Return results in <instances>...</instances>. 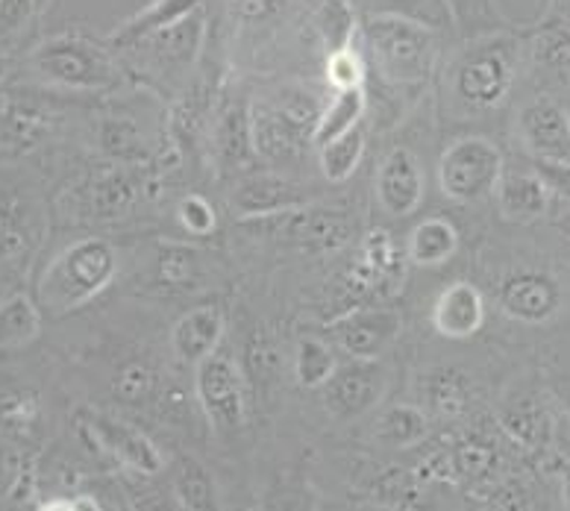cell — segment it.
Wrapping results in <instances>:
<instances>
[{"label": "cell", "instance_id": "6da1fadb", "mask_svg": "<svg viewBox=\"0 0 570 511\" xmlns=\"http://www.w3.org/2000/svg\"><path fill=\"white\" fill-rule=\"evenodd\" d=\"M527 41L530 30L512 27L464 39L444 71L450 100L464 115H485L509 104L518 80L527 77Z\"/></svg>", "mask_w": 570, "mask_h": 511}, {"label": "cell", "instance_id": "7a4b0ae2", "mask_svg": "<svg viewBox=\"0 0 570 511\" xmlns=\"http://www.w3.org/2000/svg\"><path fill=\"white\" fill-rule=\"evenodd\" d=\"M362 36L380 77L392 86H421L435 73L444 36L397 16H362Z\"/></svg>", "mask_w": 570, "mask_h": 511}, {"label": "cell", "instance_id": "3957f363", "mask_svg": "<svg viewBox=\"0 0 570 511\" xmlns=\"http://www.w3.org/2000/svg\"><path fill=\"white\" fill-rule=\"evenodd\" d=\"M118 276V253L107 238H80L53 256L39 279V306L68 315L104 294Z\"/></svg>", "mask_w": 570, "mask_h": 511}, {"label": "cell", "instance_id": "277c9868", "mask_svg": "<svg viewBox=\"0 0 570 511\" xmlns=\"http://www.w3.org/2000/svg\"><path fill=\"white\" fill-rule=\"evenodd\" d=\"M36 80L53 89L104 91L118 82V66L98 41L80 33L50 36L27 59Z\"/></svg>", "mask_w": 570, "mask_h": 511}, {"label": "cell", "instance_id": "5b68a950", "mask_svg": "<svg viewBox=\"0 0 570 511\" xmlns=\"http://www.w3.org/2000/svg\"><path fill=\"white\" fill-rule=\"evenodd\" d=\"M505 156L491 138L462 136L444 147L439 159V188L453 204H476L494 195Z\"/></svg>", "mask_w": 570, "mask_h": 511}, {"label": "cell", "instance_id": "8992f818", "mask_svg": "<svg viewBox=\"0 0 570 511\" xmlns=\"http://www.w3.org/2000/svg\"><path fill=\"white\" fill-rule=\"evenodd\" d=\"M514 136L530 163H570V112L559 95L535 91L514 112Z\"/></svg>", "mask_w": 570, "mask_h": 511}, {"label": "cell", "instance_id": "52a82bcc", "mask_svg": "<svg viewBox=\"0 0 570 511\" xmlns=\"http://www.w3.org/2000/svg\"><path fill=\"white\" fill-rule=\"evenodd\" d=\"M498 306L514 324L547 326L562 317L568 292L550 268H514L500 279Z\"/></svg>", "mask_w": 570, "mask_h": 511}, {"label": "cell", "instance_id": "ba28073f", "mask_svg": "<svg viewBox=\"0 0 570 511\" xmlns=\"http://www.w3.org/2000/svg\"><path fill=\"white\" fill-rule=\"evenodd\" d=\"M195 391L206 421L218 432H236L247 421V385L238 365L227 353L215 350L213 356L195 365Z\"/></svg>", "mask_w": 570, "mask_h": 511}, {"label": "cell", "instance_id": "9c48e42d", "mask_svg": "<svg viewBox=\"0 0 570 511\" xmlns=\"http://www.w3.org/2000/svg\"><path fill=\"white\" fill-rule=\"evenodd\" d=\"M550 400L535 394V391H521V394H512L509 400H503L498 412H494L500 432L521 453L532 455V459L550 455L556 446V432H559L556 426L559 423H556Z\"/></svg>", "mask_w": 570, "mask_h": 511}, {"label": "cell", "instance_id": "30bf717a", "mask_svg": "<svg viewBox=\"0 0 570 511\" xmlns=\"http://www.w3.org/2000/svg\"><path fill=\"white\" fill-rule=\"evenodd\" d=\"M400 330H403V321L397 312L383 306L347 308L326 326L335 347L351 358H367V362L383 356L397 341Z\"/></svg>", "mask_w": 570, "mask_h": 511}, {"label": "cell", "instance_id": "8fae6325", "mask_svg": "<svg viewBox=\"0 0 570 511\" xmlns=\"http://www.w3.org/2000/svg\"><path fill=\"white\" fill-rule=\"evenodd\" d=\"M403 265H406V256L397 250L392 233L367 229L365 236L358 238L351 268H347V292L356 294L358 301L376 297L385 288L403 283Z\"/></svg>", "mask_w": 570, "mask_h": 511}, {"label": "cell", "instance_id": "7c38bea8", "mask_svg": "<svg viewBox=\"0 0 570 511\" xmlns=\"http://www.w3.org/2000/svg\"><path fill=\"white\" fill-rule=\"evenodd\" d=\"M494 204L505 224L532 227L553 212L556 195L535 163L505 165L494 186Z\"/></svg>", "mask_w": 570, "mask_h": 511}, {"label": "cell", "instance_id": "4fadbf2b", "mask_svg": "<svg viewBox=\"0 0 570 511\" xmlns=\"http://www.w3.org/2000/svg\"><path fill=\"white\" fill-rule=\"evenodd\" d=\"M57 124V112L48 104L27 98V95H3L0 98V159L33 154Z\"/></svg>", "mask_w": 570, "mask_h": 511}, {"label": "cell", "instance_id": "5bb4252c", "mask_svg": "<svg viewBox=\"0 0 570 511\" xmlns=\"http://www.w3.org/2000/svg\"><path fill=\"white\" fill-rule=\"evenodd\" d=\"M326 409L351 421V417H362L383 400L385 391V374L383 367L376 365V358H351V365L335 367V374L330 376L324 389Z\"/></svg>", "mask_w": 570, "mask_h": 511}, {"label": "cell", "instance_id": "9a60e30c", "mask_svg": "<svg viewBox=\"0 0 570 511\" xmlns=\"http://www.w3.org/2000/svg\"><path fill=\"white\" fill-rule=\"evenodd\" d=\"M376 200L394 218H406L417 206L424 204L426 179L417 156L409 147H392L383 156L374 177Z\"/></svg>", "mask_w": 570, "mask_h": 511}, {"label": "cell", "instance_id": "2e32d148", "mask_svg": "<svg viewBox=\"0 0 570 511\" xmlns=\"http://www.w3.org/2000/svg\"><path fill=\"white\" fill-rule=\"evenodd\" d=\"M527 77L535 91L570 95V30L568 27H530L527 41Z\"/></svg>", "mask_w": 570, "mask_h": 511}, {"label": "cell", "instance_id": "e0dca14e", "mask_svg": "<svg viewBox=\"0 0 570 511\" xmlns=\"http://www.w3.org/2000/svg\"><path fill=\"white\" fill-rule=\"evenodd\" d=\"M86 432H89L95 444L100 450H107L115 462H121L124 468L141 473V476H156L163 473L165 459L159 453V446L147 439L145 432L132 430L130 423L109 417V414H91L86 421Z\"/></svg>", "mask_w": 570, "mask_h": 511}, {"label": "cell", "instance_id": "ac0fdd59", "mask_svg": "<svg viewBox=\"0 0 570 511\" xmlns=\"http://www.w3.org/2000/svg\"><path fill=\"white\" fill-rule=\"evenodd\" d=\"M41 233L39 209L18 188L0 186V265L21 268L36 250Z\"/></svg>", "mask_w": 570, "mask_h": 511}, {"label": "cell", "instance_id": "d6986e66", "mask_svg": "<svg viewBox=\"0 0 570 511\" xmlns=\"http://www.w3.org/2000/svg\"><path fill=\"white\" fill-rule=\"evenodd\" d=\"M489 303L480 285L459 279L450 283L432 303V326L450 341H468L485 326Z\"/></svg>", "mask_w": 570, "mask_h": 511}, {"label": "cell", "instance_id": "ffe728a7", "mask_svg": "<svg viewBox=\"0 0 570 511\" xmlns=\"http://www.w3.org/2000/svg\"><path fill=\"white\" fill-rule=\"evenodd\" d=\"M200 45H204V9L183 18L179 24L150 33L130 50H147V59L159 71H183L197 57Z\"/></svg>", "mask_w": 570, "mask_h": 511}, {"label": "cell", "instance_id": "44dd1931", "mask_svg": "<svg viewBox=\"0 0 570 511\" xmlns=\"http://www.w3.org/2000/svg\"><path fill=\"white\" fill-rule=\"evenodd\" d=\"M417 391L426 414H435L441 421L468 417L473 409V380L459 367H432L421 374Z\"/></svg>", "mask_w": 570, "mask_h": 511}, {"label": "cell", "instance_id": "7402d4cb", "mask_svg": "<svg viewBox=\"0 0 570 511\" xmlns=\"http://www.w3.org/2000/svg\"><path fill=\"white\" fill-rule=\"evenodd\" d=\"M253 121V145L265 163L285 165L294 163L303 154V147L312 145V136L301 127H294L285 115H279L271 104L259 106L250 112Z\"/></svg>", "mask_w": 570, "mask_h": 511}, {"label": "cell", "instance_id": "603a6c76", "mask_svg": "<svg viewBox=\"0 0 570 511\" xmlns=\"http://www.w3.org/2000/svg\"><path fill=\"white\" fill-rule=\"evenodd\" d=\"M224 338V312L213 303L195 306L179 317L171 330V347L179 362L197 365L206 356H213Z\"/></svg>", "mask_w": 570, "mask_h": 511}, {"label": "cell", "instance_id": "cb8c5ba5", "mask_svg": "<svg viewBox=\"0 0 570 511\" xmlns=\"http://www.w3.org/2000/svg\"><path fill=\"white\" fill-rule=\"evenodd\" d=\"M82 197L95 220H118L139 200V179L130 168H107L89 179Z\"/></svg>", "mask_w": 570, "mask_h": 511}, {"label": "cell", "instance_id": "d4e9b609", "mask_svg": "<svg viewBox=\"0 0 570 511\" xmlns=\"http://www.w3.org/2000/svg\"><path fill=\"white\" fill-rule=\"evenodd\" d=\"M301 191L285 183V179L262 174V177H250L238 186L233 206L238 209L242 218H277L283 212H292L301 206Z\"/></svg>", "mask_w": 570, "mask_h": 511}, {"label": "cell", "instance_id": "484cf974", "mask_svg": "<svg viewBox=\"0 0 570 511\" xmlns=\"http://www.w3.org/2000/svg\"><path fill=\"white\" fill-rule=\"evenodd\" d=\"M206 0H154L150 7L141 9L139 16H132L127 24H121L109 36V45L115 50L136 48L141 39L150 33H159L165 27L179 24L183 18L195 16L197 9H204Z\"/></svg>", "mask_w": 570, "mask_h": 511}, {"label": "cell", "instance_id": "4316f807", "mask_svg": "<svg viewBox=\"0 0 570 511\" xmlns=\"http://www.w3.org/2000/svg\"><path fill=\"white\" fill-rule=\"evenodd\" d=\"M459 229L453 220L432 215L412 227L406 238V259L417 268H441L459 250Z\"/></svg>", "mask_w": 570, "mask_h": 511}, {"label": "cell", "instance_id": "83f0119b", "mask_svg": "<svg viewBox=\"0 0 570 511\" xmlns=\"http://www.w3.org/2000/svg\"><path fill=\"white\" fill-rule=\"evenodd\" d=\"M215 156L220 168L229 174L250 168L259 159L253 145V121L247 106H229L227 112L220 115L218 130H215Z\"/></svg>", "mask_w": 570, "mask_h": 511}, {"label": "cell", "instance_id": "f1b7e54d", "mask_svg": "<svg viewBox=\"0 0 570 511\" xmlns=\"http://www.w3.org/2000/svg\"><path fill=\"white\" fill-rule=\"evenodd\" d=\"M358 16H397L426 24L439 33L456 30V18L448 0H353Z\"/></svg>", "mask_w": 570, "mask_h": 511}, {"label": "cell", "instance_id": "f546056e", "mask_svg": "<svg viewBox=\"0 0 570 511\" xmlns=\"http://www.w3.org/2000/svg\"><path fill=\"white\" fill-rule=\"evenodd\" d=\"M365 109H367L365 86L335 91V98L324 106L318 127H315V132H312V147H324L326 141H333V138L351 132L353 127L362 124Z\"/></svg>", "mask_w": 570, "mask_h": 511}, {"label": "cell", "instance_id": "4dcf8cb0", "mask_svg": "<svg viewBox=\"0 0 570 511\" xmlns=\"http://www.w3.org/2000/svg\"><path fill=\"white\" fill-rule=\"evenodd\" d=\"M426 435H430V414H426V409L397 403V406H389L376 417V439L383 441L385 446H392V450L417 446Z\"/></svg>", "mask_w": 570, "mask_h": 511}, {"label": "cell", "instance_id": "1f68e13d", "mask_svg": "<svg viewBox=\"0 0 570 511\" xmlns=\"http://www.w3.org/2000/svg\"><path fill=\"white\" fill-rule=\"evenodd\" d=\"M292 238L309 250H335L351 238V224L342 212H306L294 218L292 209Z\"/></svg>", "mask_w": 570, "mask_h": 511}, {"label": "cell", "instance_id": "d6a6232c", "mask_svg": "<svg viewBox=\"0 0 570 511\" xmlns=\"http://www.w3.org/2000/svg\"><path fill=\"white\" fill-rule=\"evenodd\" d=\"M315 30L324 45V57L353 48V36L358 30V12L353 0H321L315 12Z\"/></svg>", "mask_w": 570, "mask_h": 511}, {"label": "cell", "instance_id": "836d02e7", "mask_svg": "<svg viewBox=\"0 0 570 511\" xmlns=\"http://www.w3.org/2000/svg\"><path fill=\"white\" fill-rule=\"evenodd\" d=\"M41 330V306L27 294H12L0 303V347H21Z\"/></svg>", "mask_w": 570, "mask_h": 511}, {"label": "cell", "instance_id": "e575fe53", "mask_svg": "<svg viewBox=\"0 0 570 511\" xmlns=\"http://www.w3.org/2000/svg\"><path fill=\"white\" fill-rule=\"evenodd\" d=\"M362 156H365V130H362V124L353 127L351 132L326 141L324 147H318L321 170H324V177L330 183H347L356 174Z\"/></svg>", "mask_w": 570, "mask_h": 511}, {"label": "cell", "instance_id": "d590c367", "mask_svg": "<svg viewBox=\"0 0 570 511\" xmlns=\"http://www.w3.org/2000/svg\"><path fill=\"white\" fill-rule=\"evenodd\" d=\"M450 459V476L453 479H491L498 471L500 455L494 441L485 435H471L462 444L453 446Z\"/></svg>", "mask_w": 570, "mask_h": 511}, {"label": "cell", "instance_id": "8d00e7d4", "mask_svg": "<svg viewBox=\"0 0 570 511\" xmlns=\"http://www.w3.org/2000/svg\"><path fill=\"white\" fill-rule=\"evenodd\" d=\"M174 494H177L179 505L191 511H206L218 505V491H215L213 473L206 471L204 464L183 459L179 471L174 476Z\"/></svg>", "mask_w": 570, "mask_h": 511}, {"label": "cell", "instance_id": "74e56055", "mask_svg": "<svg viewBox=\"0 0 570 511\" xmlns=\"http://www.w3.org/2000/svg\"><path fill=\"white\" fill-rule=\"evenodd\" d=\"M335 353L333 347L321 338H303L297 344V353H294V374H297V382L303 389H324L330 376L335 374Z\"/></svg>", "mask_w": 570, "mask_h": 511}, {"label": "cell", "instance_id": "f35d334b", "mask_svg": "<svg viewBox=\"0 0 570 511\" xmlns=\"http://www.w3.org/2000/svg\"><path fill=\"white\" fill-rule=\"evenodd\" d=\"M39 397L30 389L0 385V426L12 435H30L39 423Z\"/></svg>", "mask_w": 570, "mask_h": 511}, {"label": "cell", "instance_id": "ab89813d", "mask_svg": "<svg viewBox=\"0 0 570 511\" xmlns=\"http://www.w3.org/2000/svg\"><path fill=\"white\" fill-rule=\"evenodd\" d=\"M448 3L456 18V30L464 39L498 33L509 27L503 12L498 9V0H448Z\"/></svg>", "mask_w": 570, "mask_h": 511}, {"label": "cell", "instance_id": "60d3db41", "mask_svg": "<svg viewBox=\"0 0 570 511\" xmlns=\"http://www.w3.org/2000/svg\"><path fill=\"white\" fill-rule=\"evenodd\" d=\"M154 391L156 374L145 362H127L112 380L115 400H121L124 406H141V403L154 397Z\"/></svg>", "mask_w": 570, "mask_h": 511}, {"label": "cell", "instance_id": "b9f144b4", "mask_svg": "<svg viewBox=\"0 0 570 511\" xmlns=\"http://www.w3.org/2000/svg\"><path fill=\"white\" fill-rule=\"evenodd\" d=\"M156 268H159V279H163L165 285L183 288V285L191 283L197 274L195 247H188V244H165L163 250H159Z\"/></svg>", "mask_w": 570, "mask_h": 511}, {"label": "cell", "instance_id": "7bdbcfd3", "mask_svg": "<svg viewBox=\"0 0 570 511\" xmlns=\"http://www.w3.org/2000/svg\"><path fill=\"white\" fill-rule=\"evenodd\" d=\"M365 59H362V53H358L356 48L338 50V53H330V57H326V82H330L335 91L365 86Z\"/></svg>", "mask_w": 570, "mask_h": 511}, {"label": "cell", "instance_id": "ee69618b", "mask_svg": "<svg viewBox=\"0 0 570 511\" xmlns=\"http://www.w3.org/2000/svg\"><path fill=\"white\" fill-rule=\"evenodd\" d=\"M33 12L36 0H0V53H7L24 36Z\"/></svg>", "mask_w": 570, "mask_h": 511}, {"label": "cell", "instance_id": "f6af8a7d", "mask_svg": "<svg viewBox=\"0 0 570 511\" xmlns=\"http://www.w3.org/2000/svg\"><path fill=\"white\" fill-rule=\"evenodd\" d=\"M179 224L191 233V236H209L218 227V212L215 206L200 195H188L177 206Z\"/></svg>", "mask_w": 570, "mask_h": 511}, {"label": "cell", "instance_id": "bcb514c9", "mask_svg": "<svg viewBox=\"0 0 570 511\" xmlns=\"http://www.w3.org/2000/svg\"><path fill=\"white\" fill-rule=\"evenodd\" d=\"M100 145H104L107 154L118 156V159H139L141 156L139 132H136L132 121H104Z\"/></svg>", "mask_w": 570, "mask_h": 511}, {"label": "cell", "instance_id": "7dc6e473", "mask_svg": "<svg viewBox=\"0 0 570 511\" xmlns=\"http://www.w3.org/2000/svg\"><path fill=\"white\" fill-rule=\"evenodd\" d=\"M292 0H233V12L242 24L247 27H265L274 24L277 18H283L285 7Z\"/></svg>", "mask_w": 570, "mask_h": 511}, {"label": "cell", "instance_id": "c3c4849f", "mask_svg": "<svg viewBox=\"0 0 570 511\" xmlns=\"http://www.w3.org/2000/svg\"><path fill=\"white\" fill-rule=\"evenodd\" d=\"M535 168L541 170L547 183H550L556 200H564V204H570V163H559V165L535 163Z\"/></svg>", "mask_w": 570, "mask_h": 511}, {"label": "cell", "instance_id": "681fc988", "mask_svg": "<svg viewBox=\"0 0 570 511\" xmlns=\"http://www.w3.org/2000/svg\"><path fill=\"white\" fill-rule=\"evenodd\" d=\"M535 24L544 27H568L570 30V0H547L544 12Z\"/></svg>", "mask_w": 570, "mask_h": 511}, {"label": "cell", "instance_id": "f907efd6", "mask_svg": "<svg viewBox=\"0 0 570 511\" xmlns=\"http://www.w3.org/2000/svg\"><path fill=\"white\" fill-rule=\"evenodd\" d=\"M556 479H559V500H562L564 509H570V453L559 459Z\"/></svg>", "mask_w": 570, "mask_h": 511}, {"label": "cell", "instance_id": "816d5d0a", "mask_svg": "<svg viewBox=\"0 0 570 511\" xmlns=\"http://www.w3.org/2000/svg\"><path fill=\"white\" fill-rule=\"evenodd\" d=\"M550 397L553 403L564 412V417H570V376H562L550 385Z\"/></svg>", "mask_w": 570, "mask_h": 511}, {"label": "cell", "instance_id": "f5cc1de1", "mask_svg": "<svg viewBox=\"0 0 570 511\" xmlns=\"http://www.w3.org/2000/svg\"><path fill=\"white\" fill-rule=\"evenodd\" d=\"M7 485V462H3V455H0V491Z\"/></svg>", "mask_w": 570, "mask_h": 511}, {"label": "cell", "instance_id": "db71d44e", "mask_svg": "<svg viewBox=\"0 0 570 511\" xmlns=\"http://www.w3.org/2000/svg\"><path fill=\"white\" fill-rule=\"evenodd\" d=\"M7 297H9V294H7V288H3V285H0V303L7 301Z\"/></svg>", "mask_w": 570, "mask_h": 511}, {"label": "cell", "instance_id": "11a10c76", "mask_svg": "<svg viewBox=\"0 0 570 511\" xmlns=\"http://www.w3.org/2000/svg\"><path fill=\"white\" fill-rule=\"evenodd\" d=\"M564 100H568V112H570V98H564Z\"/></svg>", "mask_w": 570, "mask_h": 511}, {"label": "cell", "instance_id": "9f6ffc18", "mask_svg": "<svg viewBox=\"0 0 570 511\" xmlns=\"http://www.w3.org/2000/svg\"><path fill=\"white\" fill-rule=\"evenodd\" d=\"M568 98H570V95H568Z\"/></svg>", "mask_w": 570, "mask_h": 511}]
</instances>
